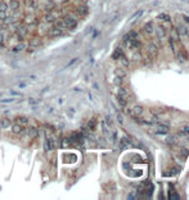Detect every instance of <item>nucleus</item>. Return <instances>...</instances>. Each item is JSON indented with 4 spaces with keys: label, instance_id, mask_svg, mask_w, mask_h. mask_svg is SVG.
Listing matches in <instances>:
<instances>
[{
    "label": "nucleus",
    "instance_id": "7ed1b4c3",
    "mask_svg": "<svg viewBox=\"0 0 189 200\" xmlns=\"http://www.w3.org/2000/svg\"><path fill=\"white\" fill-rule=\"evenodd\" d=\"M170 132V128L167 127V125H165V124H158L157 125V132L156 133H158V134H167Z\"/></svg>",
    "mask_w": 189,
    "mask_h": 200
},
{
    "label": "nucleus",
    "instance_id": "a878e982",
    "mask_svg": "<svg viewBox=\"0 0 189 200\" xmlns=\"http://www.w3.org/2000/svg\"><path fill=\"white\" fill-rule=\"evenodd\" d=\"M8 10V4H7V1H0V12H7Z\"/></svg>",
    "mask_w": 189,
    "mask_h": 200
},
{
    "label": "nucleus",
    "instance_id": "bb28decb",
    "mask_svg": "<svg viewBox=\"0 0 189 200\" xmlns=\"http://www.w3.org/2000/svg\"><path fill=\"white\" fill-rule=\"evenodd\" d=\"M113 84L117 85V86H121L122 85V77L115 76V79H113Z\"/></svg>",
    "mask_w": 189,
    "mask_h": 200
},
{
    "label": "nucleus",
    "instance_id": "4468645a",
    "mask_svg": "<svg viewBox=\"0 0 189 200\" xmlns=\"http://www.w3.org/2000/svg\"><path fill=\"white\" fill-rule=\"evenodd\" d=\"M54 26L55 27H58V29H61V30H63V29H67V26H66V22L63 20H55L54 21Z\"/></svg>",
    "mask_w": 189,
    "mask_h": 200
},
{
    "label": "nucleus",
    "instance_id": "7c9ffc66",
    "mask_svg": "<svg viewBox=\"0 0 189 200\" xmlns=\"http://www.w3.org/2000/svg\"><path fill=\"white\" fill-rule=\"evenodd\" d=\"M88 129L89 130H94L95 129V120L93 119V120H90L88 123Z\"/></svg>",
    "mask_w": 189,
    "mask_h": 200
},
{
    "label": "nucleus",
    "instance_id": "c756f323",
    "mask_svg": "<svg viewBox=\"0 0 189 200\" xmlns=\"http://www.w3.org/2000/svg\"><path fill=\"white\" fill-rule=\"evenodd\" d=\"M120 62H121V65H122L124 67H127V66H129V61H127V58H126L125 56H122V57L120 58Z\"/></svg>",
    "mask_w": 189,
    "mask_h": 200
},
{
    "label": "nucleus",
    "instance_id": "9b49d317",
    "mask_svg": "<svg viewBox=\"0 0 189 200\" xmlns=\"http://www.w3.org/2000/svg\"><path fill=\"white\" fill-rule=\"evenodd\" d=\"M144 32H145V34H148V35H151V34L154 32V27H153V25L151 22L145 23V26H144Z\"/></svg>",
    "mask_w": 189,
    "mask_h": 200
},
{
    "label": "nucleus",
    "instance_id": "37998d69",
    "mask_svg": "<svg viewBox=\"0 0 189 200\" xmlns=\"http://www.w3.org/2000/svg\"><path fill=\"white\" fill-rule=\"evenodd\" d=\"M187 35H188V36H189V29H188V31H187Z\"/></svg>",
    "mask_w": 189,
    "mask_h": 200
},
{
    "label": "nucleus",
    "instance_id": "f03ea898",
    "mask_svg": "<svg viewBox=\"0 0 189 200\" xmlns=\"http://www.w3.org/2000/svg\"><path fill=\"white\" fill-rule=\"evenodd\" d=\"M62 32H63V30L55 27V26H54L53 29L48 30V35H49V38H58V36H61L62 35Z\"/></svg>",
    "mask_w": 189,
    "mask_h": 200
},
{
    "label": "nucleus",
    "instance_id": "cd10ccee",
    "mask_svg": "<svg viewBox=\"0 0 189 200\" xmlns=\"http://www.w3.org/2000/svg\"><path fill=\"white\" fill-rule=\"evenodd\" d=\"M77 13H79L80 16H85V14L88 13V8L86 7H80L79 9H77Z\"/></svg>",
    "mask_w": 189,
    "mask_h": 200
},
{
    "label": "nucleus",
    "instance_id": "6ab92c4d",
    "mask_svg": "<svg viewBox=\"0 0 189 200\" xmlns=\"http://www.w3.org/2000/svg\"><path fill=\"white\" fill-rule=\"evenodd\" d=\"M120 146H121L122 148L127 147V146H131V141L129 138H126V137H124V138L121 139V143H120Z\"/></svg>",
    "mask_w": 189,
    "mask_h": 200
},
{
    "label": "nucleus",
    "instance_id": "6e6552de",
    "mask_svg": "<svg viewBox=\"0 0 189 200\" xmlns=\"http://www.w3.org/2000/svg\"><path fill=\"white\" fill-rule=\"evenodd\" d=\"M55 20H57V17H55V14L53 13V10H52V12H48V14L44 17V21H45V22H46V23L54 22V21H55Z\"/></svg>",
    "mask_w": 189,
    "mask_h": 200
},
{
    "label": "nucleus",
    "instance_id": "ea45409f",
    "mask_svg": "<svg viewBox=\"0 0 189 200\" xmlns=\"http://www.w3.org/2000/svg\"><path fill=\"white\" fill-rule=\"evenodd\" d=\"M27 84H26V83H21V84L19 85H18V86H19V88H25V86H26Z\"/></svg>",
    "mask_w": 189,
    "mask_h": 200
},
{
    "label": "nucleus",
    "instance_id": "f3484780",
    "mask_svg": "<svg viewBox=\"0 0 189 200\" xmlns=\"http://www.w3.org/2000/svg\"><path fill=\"white\" fill-rule=\"evenodd\" d=\"M122 56H124V53H122V49H121V48H117V49L115 50V53L112 54V58L113 59H120Z\"/></svg>",
    "mask_w": 189,
    "mask_h": 200
},
{
    "label": "nucleus",
    "instance_id": "a19ab883",
    "mask_svg": "<svg viewBox=\"0 0 189 200\" xmlns=\"http://www.w3.org/2000/svg\"><path fill=\"white\" fill-rule=\"evenodd\" d=\"M12 94H13V95H21L18 92H14V91H12Z\"/></svg>",
    "mask_w": 189,
    "mask_h": 200
},
{
    "label": "nucleus",
    "instance_id": "4be33fe9",
    "mask_svg": "<svg viewBox=\"0 0 189 200\" xmlns=\"http://www.w3.org/2000/svg\"><path fill=\"white\" fill-rule=\"evenodd\" d=\"M170 199H172V200H178V199H180V198H179V194L175 192V190L172 189V186H171V189H170Z\"/></svg>",
    "mask_w": 189,
    "mask_h": 200
},
{
    "label": "nucleus",
    "instance_id": "412c9836",
    "mask_svg": "<svg viewBox=\"0 0 189 200\" xmlns=\"http://www.w3.org/2000/svg\"><path fill=\"white\" fill-rule=\"evenodd\" d=\"M157 18L161 21V22H170V17L167 16L166 13H161L157 16Z\"/></svg>",
    "mask_w": 189,
    "mask_h": 200
},
{
    "label": "nucleus",
    "instance_id": "4c0bfd02",
    "mask_svg": "<svg viewBox=\"0 0 189 200\" xmlns=\"http://www.w3.org/2000/svg\"><path fill=\"white\" fill-rule=\"evenodd\" d=\"M28 102L31 103V105H34V103H37L39 101H37V100H35V98H30V100H28Z\"/></svg>",
    "mask_w": 189,
    "mask_h": 200
},
{
    "label": "nucleus",
    "instance_id": "dca6fc26",
    "mask_svg": "<svg viewBox=\"0 0 189 200\" xmlns=\"http://www.w3.org/2000/svg\"><path fill=\"white\" fill-rule=\"evenodd\" d=\"M26 134L28 137H31V138H35L37 136V128H30V129H27Z\"/></svg>",
    "mask_w": 189,
    "mask_h": 200
},
{
    "label": "nucleus",
    "instance_id": "473e14b6",
    "mask_svg": "<svg viewBox=\"0 0 189 200\" xmlns=\"http://www.w3.org/2000/svg\"><path fill=\"white\" fill-rule=\"evenodd\" d=\"M25 5H26V7H30V5L35 7V1H34V0H25Z\"/></svg>",
    "mask_w": 189,
    "mask_h": 200
},
{
    "label": "nucleus",
    "instance_id": "9d476101",
    "mask_svg": "<svg viewBox=\"0 0 189 200\" xmlns=\"http://www.w3.org/2000/svg\"><path fill=\"white\" fill-rule=\"evenodd\" d=\"M71 145H72V141L70 138H67V137H63V138L61 139V147L67 148V147H70Z\"/></svg>",
    "mask_w": 189,
    "mask_h": 200
},
{
    "label": "nucleus",
    "instance_id": "f257e3e1",
    "mask_svg": "<svg viewBox=\"0 0 189 200\" xmlns=\"http://www.w3.org/2000/svg\"><path fill=\"white\" fill-rule=\"evenodd\" d=\"M63 21L66 22V26H67V29H73L75 26L77 25V21H76V18H73L72 16H67V17H64L63 18Z\"/></svg>",
    "mask_w": 189,
    "mask_h": 200
},
{
    "label": "nucleus",
    "instance_id": "72a5a7b5",
    "mask_svg": "<svg viewBox=\"0 0 189 200\" xmlns=\"http://www.w3.org/2000/svg\"><path fill=\"white\" fill-rule=\"evenodd\" d=\"M181 132H183V133H185V134H189V127H188V125H185V127H183Z\"/></svg>",
    "mask_w": 189,
    "mask_h": 200
},
{
    "label": "nucleus",
    "instance_id": "1a4fd4ad",
    "mask_svg": "<svg viewBox=\"0 0 189 200\" xmlns=\"http://www.w3.org/2000/svg\"><path fill=\"white\" fill-rule=\"evenodd\" d=\"M12 125V121H10V119H8V118H3L1 120H0V128H8V127H10Z\"/></svg>",
    "mask_w": 189,
    "mask_h": 200
},
{
    "label": "nucleus",
    "instance_id": "0eeeda50",
    "mask_svg": "<svg viewBox=\"0 0 189 200\" xmlns=\"http://www.w3.org/2000/svg\"><path fill=\"white\" fill-rule=\"evenodd\" d=\"M175 30H176V32L179 34V36H184V35H187V31H188V29L185 27L184 25H178Z\"/></svg>",
    "mask_w": 189,
    "mask_h": 200
},
{
    "label": "nucleus",
    "instance_id": "58836bf2",
    "mask_svg": "<svg viewBox=\"0 0 189 200\" xmlns=\"http://www.w3.org/2000/svg\"><path fill=\"white\" fill-rule=\"evenodd\" d=\"M183 18H184V21H185L187 23H189V17H188V16H185V14H184V16H183Z\"/></svg>",
    "mask_w": 189,
    "mask_h": 200
},
{
    "label": "nucleus",
    "instance_id": "39448f33",
    "mask_svg": "<svg viewBox=\"0 0 189 200\" xmlns=\"http://www.w3.org/2000/svg\"><path fill=\"white\" fill-rule=\"evenodd\" d=\"M156 34H157L158 39H163L166 36V30H165L163 26H158V27L156 29Z\"/></svg>",
    "mask_w": 189,
    "mask_h": 200
},
{
    "label": "nucleus",
    "instance_id": "79ce46f5",
    "mask_svg": "<svg viewBox=\"0 0 189 200\" xmlns=\"http://www.w3.org/2000/svg\"><path fill=\"white\" fill-rule=\"evenodd\" d=\"M0 43H3V35H1V32H0Z\"/></svg>",
    "mask_w": 189,
    "mask_h": 200
},
{
    "label": "nucleus",
    "instance_id": "5701e85b",
    "mask_svg": "<svg viewBox=\"0 0 189 200\" xmlns=\"http://www.w3.org/2000/svg\"><path fill=\"white\" fill-rule=\"evenodd\" d=\"M41 44V40L39 38H36V39H32L31 40V43H30V45H31V48H36V47H39Z\"/></svg>",
    "mask_w": 189,
    "mask_h": 200
},
{
    "label": "nucleus",
    "instance_id": "f704fd0d",
    "mask_svg": "<svg viewBox=\"0 0 189 200\" xmlns=\"http://www.w3.org/2000/svg\"><path fill=\"white\" fill-rule=\"evenodd\" d=\"M142 14H143V12H142V10H139V12H138V13H135L134 16H133V18H131V21H133V20H135V18H138V17H139V16H142Z\"/></svg>",
    "mask_w": 189,
    "mask_h": 200
},
{
    "label": "nucleus",
    "instance_id": "2f4dec72",
    "mask_svg": "<svg viewBox=\"0 0 189 200\" xmlns=\"http://www.w3.org/2000/svg\"><path fill=\"white\" fill-rule=\"evenodd\" d=\"M25 22L27 23V25H30V23L35 22V18H34V16H27L26 18H25Z\"/></svg>",
    "mask_w": 189,
    "mask_h": 200
},
{
    "label": "nucleus",
    "instance_id": "e433bc0d",
    "mask_svg": "<svg viewBox=\"0 0 189 200\" xmlns=\"http://www.w3.org/2000/svg\"><path fill=\"white\" fill-rule=\"evenodd\" d=\"M117 120L120 121V124H122V123H124V119H122L121 114H118V115H117Z\"/></svg>",
    "mask_w": 189,
    "mask_h": 200
},
{
    "label": "nucleus",
    "instance_id": "2eb2a0df",
    "mask_svg": "<svg viewBox=\"0 0 189 200\" xmlns=\"http://www.w3.org/2000/svg\"><path fill=\"white\" fill-rule=\"evenodd\" d=\"M9 8H10L12 10H17L18 8H19V1L18 0H9Z\"/></svg>",
    "mask_w": 189,
    "mask_h": 200
},
{
    "label": "nucleus",
    "instance_id": "20e7f679",
    "mask_svg": "<svg viewBox=\"0 0 189 200\" xmlns=\"http://www.w3.org/2000/svg\"><path fill=\"white\" fill-rule=\"evenodd\" d=\"M142 114H143V107L140 105H135L133 110H131V115L133 116H140Z\"/></svg>",
    "mask_w": 189,
    "mask_h": 200
},
{
    "label": "nucleus",
    "instance_id": "423d86ee",
    "mask_svg": "<svg viewBox=\"0 0 189 200\" xmlns=\"http://www.w3.org/2000/svg\"><path fill=\"white\" fill-rule=\"evenodd\" d=\"M148 52H149V54H152L153 56H156L157 54V52H158V47H157V44H156V41H153V43H151L148 45Z\"/></svg>",
    "mask_w": 189,
    "mask_h": 200
},
{
    "label": "nucleus",
    "instance_id": "a211bd4d",
    "mask_svg": "<svg viewBox=\"0 0 189 200\" xmlns=\"http://www.w3.org/2000/svg\"><path fill=\"white\" fill-rule=\"evenodd\" d=\"M166 143H167V145H171V146H172V145H176V143H178V139H176L175 136H169V137L166 138Z\"/></svg>",
    "mask_w": 189,
    "mask_h": 200
},
{
    "label": "nucleus",
    "instance_id": "b1692460",
    "mask_svg": "<svg viewBox=\"0 0 189 200\" xmlns=\"http://www.w3.org/2000/svg\"><path fill=\"white\" fill-rule=\"evenodd\" d=\"M23 49H26V43H19V44H18V45L13 49V52L17 53V52H21V50H23Z\"/></svg>",
    "mask_w": 189,
    "mask_h": 200
},
{
    "label": "nucleus",
    "instance_id": "c9c22d12",
    "mask_svg": "<svg viewBox=\"0 0 189 200\" xmlns=\"http://www.w3.org/2000/svg\"><path fill=\"white\" fill-rule=\"evenodd\" d=\"M7 18V12H0V20Z\"/></svg>",
    "mask_w": 189,
    "mask_h": 200
},
{
    "label": "nucleus",
    "instance_id": "ddd939ff",
    "mask_svg": "<svg viewBox=\"0 0 189 200\" xmlns=\"http://www.w3.org/2000/svg\"><path fill=\"white\" fill-rule=\"evenodd\" d=\"M16 123L21 124L22 127H25V125H27V123H28V119H27L26 116H18L16 119Z\"/></svg>",
    "mask_w": 189,
    "mask_h": 200
},
{
    "label": "nucleus",
    "instance_id": "393cba45",
    "mask_svg": "<svg viewBox=\"0 0 189 200\" xmlns=\"http://www.w3.org/2000/svg\"><path fill=\"white\" fill-rule=\"evenodd\" d=\"M117 102H118V105L121 107H125L126 103H127V100H125L124 97H120V95H117Z\"/></svg>",
    "mask_w": 189,
    "mask_h": 200
},
{
    "label": "nucleus",
    "instance_id": "f8f14e48",
    "mask_svg": "<svg viewBox=\"0 0 189 200\" xmlns=\"http://www.w3.org/2000/svg\"><path fill=\"white\" fill-rule=\"evenodd\" d=\"M12 132H13L14 134H19L21 132H22V125L18 124V123L12 124Z\"/></svg>",
    "mask_w": 189,
    "mask_h": 200
},
{
    "label": "nucleus",
    "instance_id": "aec40b11",
    "mask_svg": "<svg viewBox=\"0 0 189 200\" xmlns=\"http://www.w3.org/2000/svg\"><path fill=\"white\" fill-rule=\"evenodd\" d=\"M117 94H118L120 97H124L125 100H127V98H129V95H127V91H126V89H124V88H121V86L118 88V92H117Z\"/></svg>",
    "mask_w": 189,
    "mask_h": 200
},
{
    "label": "nucleus",
    "instance_id": "c85d7f7f",
    "mask_svg": "<svg viewBox=\"0 0 189 200\" xmlns=\"http://www.w3.org/2000/svg\"><path fill=\"white\" fill-rule=\"evenodd\" d=\"M115 75L120 76V77H124L125 76V71L122 70V68H116V70H115Z\"/></svg>",
    "mask_w": 189,
    "mask_h": 200
}]
</instances>
